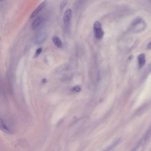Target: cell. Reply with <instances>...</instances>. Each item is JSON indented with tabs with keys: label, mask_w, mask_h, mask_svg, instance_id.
<instances>
[{
	"label": "cell",
	"mask_w": 151,
	"mask_h": 151,
	"mask_svg": "<svg viewBox=\"0 0 151 151\" xmlns=\"http://www.w3.org/2000/svg\"><path fill=\"white\" fill-rule=\"evenodd\" d=\"M134 57V56L133 55H131L129 56L128 57V59L129 60H131Z\"/></svg>",
	"instance_id": "obj_14"
},
{
	"label": "cell",
	"mask_w": 151,
	"mask_h": 151,
	"mask_svg": "<svg viewBox=\"0 0 151 151\" xmlns=\"http://www.w3.org/2000/svg\"><path fill=\"white\" fill-rule=\"evenodd\" d=\"M151 47V42H150L148 46H147V48L148 49H150Z\"/></svg>",
	"instance_id": "obj_15"
},
{
	"label": "cell",
	"mask_w": 151,
	"mask_h": 151,
	"mask_svg": "<svg viewBox=\"0 0 151 151\" xmlns=\"http://www.w3.org/2000/svg\"><path fill=\"white\" fill-rule=\"evenodd\" d=\"M52 40L55 45L58 47H62V43L59 38L57 35H54L52 37Z\"/></svg>",
	"instance_id": "obj_8"
},
{
	"label": "cell",
	"mask_w": 151,
	"mask_h": 151,
	"mask_svg": "<svg viewBox=\"0 0 151 151\" xmlns=\"http://www.w3.org/2000/svg\"><path fill=\"white\" fill-rule=\"evenodd\" d=\"M81 88L79 86H76L73 87L72 89L73 91L75 92H79L81 91Z\"/></svg>",
	"instance_id": "obj_12"
},
{
	"label": "cell",
	"mask_w": 151,
	"mask_h": 151,
	"mask_svg": "<svg viewBox=\"0 0 151 151\" xmlns=\"http://www.w3.org/2000/svg\"><path fill=\"white\" fill-rule=\"evenodd\" d=\"M138 66L139 69L141 68L145 63V56L144 54L142 53L138 56Z\"/></svg>",
	"instance_id": "obj_5"
},
{
	"label": "cell",
	"mask_w": 151,
	"mask_h": 151,
	"mask_svg": "<svg viewBox=\"0 0 151 151\" xmlns=\"http://www.w3.org/2000/svg\"><path fill=\"white\" fill-rule=\"evenodd\" d=\"M42 51V48H40L38 49L36 51L35 54L33 56L34 58H36L41 53Z\"/></svg>",
	"instance_id": "obj_11"
},
{
	"label": "cell",
	"mask_w": 151,
	"mask_h": 151,
	"mask_svg": "<svg viewBox=\"0 0 151 151\" xmlns=\"http://www.w3.org/2000/svg\"><path fill=\"white\" fill-rule=\"evenodd\" d=\"M146 27V23L141 17H137L134 18L130 23L129 30L132 32L139 33L144 30Z\"/></svg>",
	"instance_id": "obj_1"
},
{
	"label": "cell",
	"mask_w": 151,
	"mask_h": 151,
	"mask_svg": "<svg viewBox=\"0 0 151 151\" xmlns=\"http://www.w3.org/2000/svg\"><path fill=\"white\" fill-rule=\"evenodd\" d=\"M42 20V17H39L37 18L33 22L32 25V29H35L40 24Z\"/></svg>",
	"instance_id": "obj_7"
},
{
	"label": "cell",
	"mask_w": 151,
	"mask_h": 151,
	"mask_svg": "<svg viewBox=\"0 0 151 151\" xmlns=\"http://www.w3.org/2000/svg\"><path fill=\"white\" fill-rule=\"evenodd\" d=\"M93 30L95 37L97 39H102L104 35V32L100 22L96 21L93 25Z\"/></svg>",
	"instance_id": "obj_2"
},
{
	"label": "cell",
	"mask_w": 151,
	"mask_h": 151,
	"mask_svg": "<svg viewBox=\"0 0 151 151\" xmlns=\"http://www.w3.org/2000/svg\"><path fill=\"white\" fill-rule=\"evenodd\" d=\"M68 0H63L61 2L60 8V13H61L65 6L67 4Z\"/></svg>",
	"instance_id": "obj_10"
},
{
	"label": "cell",
	"mask_w": 151,
	"mask_h": 151,
	"mask_svg": "<svg viewBox=\"0 0 151 151\" xmlns=\"http://www.w3.org/2000/svg\"><path fill=\"white\" fill-rule=\"evenodd\" d=\"M46 37V34L45 33L42 34L36 38L35 40V43L36 44L41 43L45 39Z\"/></svg>",
	"instance_id": "obj_9"
},
{
	"label": "cell",
	"mask_w": 151,
	"mask_h": 151,
	"mask_svg": "<svg viewBox=\"0 0 151 151\" xmlns=\"http://www.w3.org/2000/svg\"><path fill=\"white\" fill-rule=\"evenodd\" d=\"M46 3V0H45L42 2L32 14L30 18L35 17L45 6Z\"/></svg>",
	"instance_id": "obj_4"
},
{
	"label": "cell",
	"mask_w": 151,
	"mask_h": 151,
	"mask_svg": "<svg viewBox=\"0 0 151 151\" xmlns=\"http://www.w3.org/2000/svg\"><path fill=\"white\" fill-rule=\"evenodd\" d=\"M47 81V80L46 78H43L42 80V82L43 83H45Z\"/></svg>",
	"instance_id": "obj_13"
},
{
	"label": "cell",
	"mask_w": 151,
	"mask_h": 151,
	"mask_svg": "<svg viewBox=\"0 0 151 151\" xmlns=\"http://www.w3.org/2000/svg\"><path fill=\"white\" fill-rule=\"evenodd\" d=\"M72 12L70 8L67 9L63 16V21L66 26H68L69 24L72 17Z\"/></svg>",
	"instance_id": "obj_3"
},
{
	"label": "cell",
	"mask_w": 151,
	"mask_h": 151,
	"mask_svg": "<svg viewBox=\"0 0 151 151\" xmlns=\"http://www.w3.org/2000/svg\"><path fill=\"white\" fill-rule=\"evenodd\" d=\"M0 129L3 132L7 134H10L11 133V132L6 126L4 122L0 118Z\"/></svg>",
	"instance_id": "obj_6"
}]
</instances>
